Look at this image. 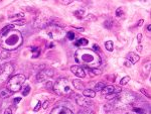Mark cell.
Instances as JSON below:
<instances>
[{
    "mask_svg": "<svg viewBox=\"0 0 151 114\" xmlns=\"http://www.w3.org/2000/svg\"><path fill=\"white\" fill-rule=\"evenodd\" d=\"M76 61L84 65L88 69L98 68L101 64L99 55L94 50H82L76 54Z\"/></svg>",
    "mask_w": 151,
    "mask_h": 114,
    "instance_id": "1",
    "label": "cell"
},
{
    "mask_svg": "<svg viewBox=\"0 0 151 114\" xmlns=\"http://www.w3.org/2000/svg\"><path fill=\"white\" fill-rule=\"evenodd\" d=\"M22 34L18 30H10L0 37L1 47L6 51L16 50L22 44Z\"/></svg>",
    "mask_w": 151,
    "mask_h": 114,
    "instance_id": "2",
    "label": "cell"
},
{
    "mask_svg": "<svg viewBox=\"0 0 151 114\" xmlns=\"http://www.w3.org/2000/svg\"><path fill=\"white\" fill-rule=\"evenodd\" d=\"M52 90L60 96L67 97L73 92V86L71 82H69L68 79L66 78H60L56 80V82L53 84Z\"/></svg>",
    "mask_w": 151,
    "mask_h": 114,
    "instance_id": "3",
    "label": "cell"
},
{
    "mask_svg": "<svg viewBox=\"0 0 151 114\" xmlns=\"http://www.w3.org/2000/svg\"><path fill=\"white\" fill-rule=\"evenodd\" d=\"M25 82V76L22 74H17L7 82V89L10 92H17L19 91L23 85V83Z\"/></svg>",
    "mask_w": 151,
    "mask_h": 114,
    "instance_id": "4",
    "label": "cell"
},
{
    "mask_svg": "<svg viewBox=\"0 0 151 114\" xmlns=\"http://www.w3.org/2000/svg\"><path fill=\"white\" fill-rule=\"evenodd\" d=\"M13 71H14V68L9 63L0 66V84L7 82V80L11 77Z\"/></svg>",
    "mask_w": 151,
    "mask_h": 114,
    "instance_id": "5",
    "label": "cell"
},
{
    "mask_svg": "<svg viewBox=\"0 0 151 114\" xmlns=\"http://www.w3.org/2000/svg\"><path fill=\"white\" fill-rule=\"evenodd\" d=\"M48 35L49 37L56 41H61L64 35H65V31L62 27H60L59 25H54V24H49L48 25Z\"/></svg>",
    "mask_w": 151,
    "mask_h": 114,
    "instance_id": "6",
    "label": "cell"
},
{
    "mask_svg": "<svg viewBox=\"0 0 151 114\" xmlns=\"http://www.w3.org/2000/svg\"><path fill=\"white\" fill-rule=\"evenodd\" d=\"M101 92L104 96H107V99H111V97L117 96V93H120L121 89L113 86V85H108V86H105Z\"/></svg>",
    "mask_w": 151,
    "mask_h": 114,
    "instance_id": "7",
    "label": "cell"
},
{
    "mask_svg": "<svg viewBox=\"0 0 151 114\" xmlns=\"http://www.w3.org/2000/svg\"><path fill=\"white\" fill-rule=\"evenodd\" d=\"M116 101L122 102L124 104H130L134 101V95L129 92H123L116 96Z\"/></svg>",
    "mask_w": 151,
    "mask_h": 114,
    "instance_id": "8",
    "label": "cell"
},
{
    "mask_svg": "<svg viewBox=\"0 0 151 114\" xmlns=\"http://www.w3.org/2000/svg\"><path fill=\"white\" fill-rule=\"evenodd\" d=\"M71 72L76 75V76H78L79 78H85L86 77V73L83 69L82 66H78V65H75V66H72L71 67Z\"/></svg>",
    "mask_w": 151,
    "mask_h": 114,
    "instance_id": "9",
    "label": "cell"
},
{
    "mask_svg": "<svg viewBox=\"0 0 151 114\" xmlns=\"http://www.w3.org/2000/svg\"><path fill=\"white\" fill-rule=\"evenodd\" d=\"M76 101H77V103L80 105V106H82V107H84V108H86V109H88L93 103L88 99V98H86L85 96H77V98H76Z\"/></svg>",
    "mask_w": 151,
    "mask_h": 114,
    "instance_id": "10",
    "label": "cell"
},
{
    "mask_svg": "<svg viewBox=\"0 0 151 114\" xmlns=\"http://www.w3.org/2000/svg\"><path fill=\"white\" fill-rule=\"evenodd\" d=\"M50 114H74L73 111L71 109H69L68 107L65 106H58L52 109V111L50 112Z\"/></svg>",
    "mask_w": 151,
    "mask_h": 114,
    "instance_id": "11",
    "label": "cell"
},
{
    "mask_svg": "<svg viewBox=\"0 0 151 114\" xmlns=\"http://www.w3.org/2000/svg\"><path fill=\"white\" fill-rule=\"evenodd\" d=\"M52 77L53 76V71L52 70H48V71H42V72H39L36 76V79L37 81H43L46 77Z\"/></svg>",
    "mask_w": 151,
    "mask_h": 114,
    "instance_id": "12",
    "label": "cell"
},
{
    "mask_svg": "<svg viewBox=\"0 0 151 114\" xmlns=\"http://www.w3.org/2000/svg\"><path fill=\"white\" fill-rule=\"evenodd\" d=\"M139 56L138 55H136L135 53H129L128 55H127V60L128 61H130V64L132 65V64H136L138 61H139Z\"/></svg>",
    "mask_w": 151,
    "mask_h": 114,
    "instance_id": "13",
    "label": "cell"
},
{
    "mask_svg": "<svg viewBox=\"0 0 151 114\" xmlns=\"http://www.w3.org/2000/svg\"><path fill=\"white\" fill-rule=\"evenodd\" d=\"M83 94L85 97H88V98H94L96 96V92L94 90H91V89H85L83 91Z\"/></svg>",
    "mask_w": 151,
    "mask_h": 114,
    "instance_id": "14",
    "label": "cell"
},
{
    "mask_svg": "<svg viewBox=\"0 0 151 114\" xmlns=\"http://www.w3.org/2000/svg\"><path fill=\"white\" fill-rule=\"evenodd\" d=\"M14 28V25L13 24H8V25H6V26H4L1 30H0V37L1 36H3L5 33H7L8 31H10V30H12Z\"/></svg>",
    "mask_w": 151,
    "mask_h": 114,
    "instance_id": "15",
    "label": "cell"
},
{
    "mask_svg": "<svg viewBox=\"0 0 151 114\" xmlns=\"http://www.w3.org/2000/svg\"><path fill=\"white\" fill-rule=\"evenodd\" d=\"M73 86L78 90H85V86L80 80H74L73 81Z\"/></svg>",
    "mask_w": 151,
    "mask_h": 114,
    "instance_id": "16",
    "label": "cell"
},
{
    "mask_svg": "<svg viewBox=\"0 0 151 114\" xmlns=\"http://www.w3.org/2000/svg\"><path fill=\"white\" fill-rule=\"evenodd\" d=\"M88 44H89L88 40L81 39V40H79V41H77V42L75 43V46L76 47H83V46H88Z\"/></svg>",
    "mask_w": 151,
    "mask_h": 114,
    "instance_id": "17",
    "label": "cell"
},
{
    "mask_svg": "<svg viewBox=\"0 0 151 114\" xmlns=\"http://www.w3.org/2000/svg\"><path fill=\"white\" fill-rule=\"evenodd\" d=\"M105 48H106L107 51L112 52L113 50H114V44H113L112 41H108V42L105 43Z\"/></svg>",
    "mask_w": 151,
    "mask_h": 114,
    "instance_id": "18",
    "label": "cell"
},
{
    "mask_svg": "<svg viewBox=\"0 0 151 114\" xmlns=\"http://www.w3.org/2000/svg\"><path fill=\"white\" fill-rule=\"evenodd\" d=\"M129 81H130V77H129V76H126V77H124V78L121 79L120 85H121V86H125V85H127V83H128Z\"/></svg>",
    "mask_w": 151,
    "mask_h": 114,
    "instance_id": "19",
    "label": "cell"
},
{
    "mask_svg": "<svg viewBox=\"0 0 151 114\" xmlns=\"http://www.w3.org/2000/svg\"><path fill=\"white\" fill-rule=\"evenodd\" d=\"M105 87V84L104 83H102V82H99V83H97L96 85H95V90H97V91H102V89Z\"/></svg>",
    "mask_w": 151,
    "mask_h": 114,
    "instance_id": "20",
    "label": "cell"
},
{
    "mask_svg": "<svg viewBox=\"0 0 151 114\" xmlns=\"http://www.w3.org/2000/svg\"><path fill=\"white\" fill-rule=\"evenodd\" d=\"M11 93L12 92H8V90L4 89V90H2L1 92H0V96H1V97H6V96H9Z\"/></svg>",
    "mask_w": 151,
    "mask_h": 114,
    "instance_id": "21",
    "label": "cell"
},
{
    "mask_svg": "<svg viewBox=\"0 0 151 114\" xmlns=\"http://www.w3.org/2000/svg\"><path fill=\"white\" fill-rule=\"evenodd\" d=\"M133 110H134V112H136L137 114H146V110H145V109H142V108H134Z\"/></svg>",
    "mask_w": 151,
    "mask_h": 114,
    "instance_id": "22",
    "label": "cell"
},
{
    "mask_svg": "<svg viewBox=\"0 0 151 114\" xmlns=\"http://www.w3.org/2000/svg\"><path fill=\"white\" fill-rule=\"evenodd\" d=\"M89 71H91L94 75H100V74H102V71L99 70V69H97V68H95V69H89Z\"/></svg>",
    "mask_w": 151,
    "mask_h": 114,
    "instance_id": "23",
    "label": "cell"
},
{
    "mask_svg": "<svg viewBox=\"0 0 151 114\" xmlns=\"http://www.w3.org/2000/svg\"><path fill=\"white\" fill-rule=\"evenodd\" d=\"M79 114H95V113H94L92 110H90V109H84V110L80 111Z\"/></svg>",
    "mask_w": 151,
    "mask_h": 114,
    "instance_id": "24",
    "label": "cell"
},
{
    "mask_svg": "<svg viewBox=\"0 0 151 114\" xmlns=\"http://www.w3.org/2000/svg\"><path fill=\"white\" fill-rule=\"evenodd\" d=\"M29 92H30V87H29V86H26V87L23 89V91H22V95H23V96H26V95L29 94Z\"/></svg>",
    "mask_w": 151,
    "mask_h": 114,
    "instance_id": "25",
    "label": "cell"
},
{
    "mask_svg": "<svg viewBox=\"0 0 151 114\" xmlns=\"http://www.w3.org/2000/svg\"><path fill=\"white\" fill-rule=\"evenodd\" d=\"M83 13H84V10H78V11H75V12H74V14L77 16L78 18H82Z\"/></svg>",
    "mask_w": 151,
    "mask_h": 114,
    "instance_id": "26",
    "label": "cell"
},
{
    "mask_svg": "<svg viewBox=\"0 0 151 114\" xmlns=\"http://www.w3.org/2000/svg\"><path fill=\"white\" fill-rule=\"evenodd\" d=\"M67 36H68V39H69L70 41H73V40L75 39V34H74V32H72V31L68 32V33H67Z\"/></svg>",
    "mask_w": 151,
    "mask_h": 114,
    "instance_id": "27",
    "label": "cell"
},
{
    "mask_svg": "<svg viewBox=\"0 0 151 114\" xmlns=\"http://www.w3.org/2000/svg\"><path fill=\"white\" fill-rule=\"evenodd\" d=\"M41 105H42V104H41V102H40V101H38V102H37V104H36V106H35V107L33 108V110H34L35 112H36V111H38Z\"/></svg>",
    "mask_w": 151,
    "mask_h": 114,
    "instance_id": "28",
    "label": "cell"
},
{
    "mask_svg": "<svg viewBox=\"0 0 151 114\" xmlns=\"http://www.w3.org/2000/svg\"><path fill=\"white\" fill-rule=\"evenodd\" d=\"M116 15H117L118 17H121V16L123 15V10H122V8H118V9H117V11H116Z\"/></svg>",
    "mask_w": 151,
    "mask_h": 114,
    "instance_id": "29",
    "label": "cell"
},
{
    "mask_svg": "<svg viewBox=\"0 0 151 114\" xmlns=\"http://www.w3.org/2000/svg\"><path fill=\"white\" fill-rule=\"evenodd\" d=\"M25 20H16V21H14L13 22V24H19V25H23V24H25Z\"/></svg>",
    "mask_w": 151,
    "mask_h": 114,
    "instance_id": "30",
    "label": "cell"
},
{
    "mask_svg": "<svg viewBox=\"0 0 151 114\" xmlns=\"http://www.w3.org/2000/svg\"><path fill=\"white\" fill-rule=\"evenodd\" d=\"M110 24H112V21H111V20H107V21L104 22V26L107 27V28H111V25H110Z\"/></svg>",
    "mask_w": 151,
    "mask_h": 114,
    "instance_id": "31",
    "label": "cell"
},
{
    "mask_svg": "<svg viewBox=\"0 0 151 114\" xmlns=\"http://www.w3.org/2000/svg\"><path fill=\"white\" fill-rule=\"evenodd\" d=\"M46 88H49V89H52V88H53V84H52V82H50V81H48V82L46 83Z\"/></svg>",
    "mask_w": 151,
    "mask_h": 114,
    "instance_id": "32",
    "label": "cell"
},
{
    "mask_svg": "<svg viewBox=\"0 0 151 114\" xmlns=\"http://www.w3.org/2000/svg\"><path fill=\"white\" fill-rule=\"evenodd\" d=\"M39 54H40V50H37V52L35 53V55H33V56H32V58H34V59H35V58H37V57L39 56Z\"/></svg>",
    "mask_w": 151,
    "mask_h": 114,
    "instance_id": "33",
    "label": "cell"
},
{
    "mask_svg": "<svg viewBox=\"0 0 151 114\" xmlns=\"http://www.w3.org/2000/svg\"><path fill=\"white\" fill-rule=\"evenodd\" d=\"M4 114H12V111H11V109H10V108H7V109H5V111H4Z\"/></svg>",
    "mask_w": 151,
    "mask_h": 114,
    "instance_id": "34",
    "label": "cell"
},
{
    "mask_svg": "<svg viewBox=\"0 0 151 114\" xmlns=\"http://www.w3.org/2000/svg\"><path fill=\"white\" fill-rule=\"evenodd\" d=\"M93 48H94V50H95V51H100V47L98 45H94Z\"/></svg>",
    "mask_w": 151,
    "mask_h": 114,
    "instance_id": "35",
    "label": "cell"
},
{
    "mask_svg": "<svg viewBox=\"0 0 151 114\" xmlns=\"http://www.w3.org/2000/svg\"><path fill=\"white\" fill-rule=\"evenodd\" d=\"M47 106H48V101H45L44 103H43V108H47Z\"/></svg>",
    "mask_w": 151,
    "mask_h": 114,
    "instance_id": "36",
    "label": "cell"
},
{
    "mask_svg": "<svg viewBox=\"0 0 151 114\" xmlns=\"http://www.w3.org/2000/svg\"><path fill=\"white\" fill-rule=\"evenodd\" d=\"M20 100H21V98H19V97H17V99H15V100H14V102H15V103H17V102H19Z\"/></svg>",
    "mask_w": 151,
    "mask_h": 114,
    "instance_id": "37",
    "label": "cell"
},
{
    "mask_svg": "<svg viewBox=\"0 0 151 114\" xmlns=\"http://www.w3.org/2000/svg\"><path fill=\"white\" fill-rule=\"evenodd\" d=\"M140 42H141V34L139 33V34H138V43L140 44Z\"/></svg>",
    "mask_w": 151,
    "mask_h": 114,
    "instance_id": "38",
    "label": "cell"
},
{
    "mask_svg": "<svg viewBox=\"0 0 151 114\" xmlns=\"http://www.w3.org/2000/svg\"><path fill=\"white\" fill-rule=\"evenodd\" d=\"M150 28H151V27H150V25H148V26H147V30H148V31H150Z\"/></svg>",
    "mask_w": 151,
    "mask_h": 114,
    "instance_id": "39",
    "label": "cell"
}]
</instances>
